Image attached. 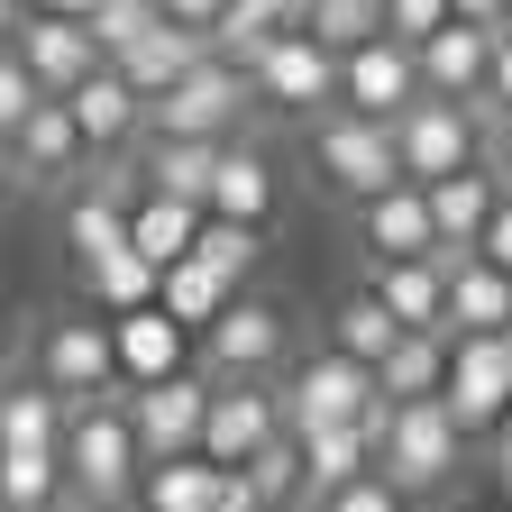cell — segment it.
<instances>
[{
  "instance_id": "cell-1",
  "label": "cell",
  "mask_w": 512,
  "mask_h": 512,
  "mask_svg": "<svg viewBox=\"0 0 512 512\" xmlns=\"http://www.w3.org/2000/svg\"><path fill=\"white\" fill-rule=\"evenodd\" d=\"M64 412L46 384H10L0 394V512H55L74 494L64 476Z\"/></svg>"
},
{
  "instance_id": "cell-5",
  "label": "cell",
  "mask_w": 512,
  "mask_h": 512,
  "mask_svg": "<svg viewBox=\"0 0 512 512\" xmlns=\"http://www.w3.org/2000/svg\"><path fill=\"white\" fill-rule=\"evenodd\" d=\"M311 165H320V183L339 192V202H384V192H403V147H394V128H375V119H348V110H330L311 128Z\"/></svg>"
},
{
  "instance_id": "cell-47",
  "label": "cell",
  "mask_w": 512,
  "mask_h": 512,
  "mask_svg": "<svg viewBox=\"0 0 512 512\" xmlns=\"http://www.w3.org/2000/svg\"><path fill=\"white\" fill-rule=\"evenodd\" d=\"M55 512H92V503H74V494H64V503H55Z\"/></svg>"
},
{
  "instance_id": "cell-16",
  "label": "cell",
  "mask_w": 512,
  "mask_h": 512,
  "mask_svg": "<svg viewBox=\"0 0 512 512\" xmlns=\"http://www.w3.org/2000/svg\"><path fill=\"white\" fill-rule=\"evenodd\" d=\"M494 46H503V28H439L430 46H421V92L430 101H485V83H494Z\"/></svg>"
},
{
  "instance_id": "cell-46",
  "label": "cell",
  "mask_w": 512,
  "mask_h": 512,
  "mask_svg": "<svg viewBox=\"0 0 512 512\" xmlns=\"http://www.w3.org/2000/svg\"><path fill=\"white\" fill-rule=\"evenodd\" d=\"M494 165H503V174H512V119H503V128H494Z\"/></svg>"
},
{
  "instance_id": "cell-29",
  "label": "cell",
  "mask_w": 512,
  "mask_h": 512,
  "mask_svg": "<svg viewBox=\"0 0 512 512\" xmlns=\"http://www.w3.org/2000/svg\"><path fill=\"white\" fill-rule=\"evenodd\" d=\"M375 430H384V421H375ZM375 430H311V439H302L311 503H330V494H348V485L375 476Z\"/></svg>"
},
{
  "instance_id": "cell-13",
  "label": "cell",
  "mask_w": 512,
  "mask_h": 512,
  "mask_svg": "<svg viewBox=\"0 0 512 512\" xmlns=\"http://www.w3.org/2000/svg\"><path fill=\"white\" fill-rule=\"evenodd\" d=\"M448 412H458L467 439H494L512 421V357H503V339H458V357H448Z\"/></svg>"
},
{
  "instance_id": "cell-8",
  "label": "cell",
  "mask_w": 512,
  "mask_h": 512,
  "mask_svg": "<svg viewBox=\"0 0 512 512\" xmlns=\"http://www.w3.org/2000/svg\"><path fill=\"white\" fill-rule=\"evenodd\" d=\"M37 384L64 403V412H83L101 394H128L119 384V339H110V320H55V330L37 339Z\"/></svg>"
},
{
  "instance_id": "cell-23",
  "label": "cell",
  "mask_w": 512,
  "mask_h": 512,
  "mask_svg": "<svg viewBox=\"0 0 512 512\" xmlns=\"http://www.w3.org/2000/svg\"><path fill=\"white\" fill-rule=\"evenodd\" d=\"M229 494H238L229 467H211V458H174V467H147L138 512H229Z\"/></svg>"
},
{
  "instance_id": "cell-28",
  "label": "cell",
  "mask_w": 512,
  "mask_h": 512,
  "mask_svg": "<svg viewBox=\"0 0 512 512\" xmlns=\"http://www.w3.org/2000/svg\"><path fill=\"white\" fill-rule=\"evenodd\" d=\"M448 357H458V339H403L394 357L375 366L384 412H403V403H448Z\"/></svg>"
},
{
  "instance_id": "cell-37",
  "label": "cell",
  "mask_w": 512,
  "mask_h": 512,
  "mask_svg": "<svg viewBox=\"0 0 512 512\" xmlns=\"http://www.w3.org/2000/svg\"><path fill=\"white\" fill-rule=\"evenodd\" d=\"M202 266H220L229 284H247V266H256V229H229V220H211V229H202Z\"/></svg>"
},
{
  "instance_id": "cell-11",
  "label": "cell",
  "mask_w": 512,
  "mask_h": 512,
  "mask_svg": "<svg viewBox=\"0 0 512 512\" xmlns=\"http://www.w3.org/2000/svg\"><path fill=\"white\" fill-rule=\"evenodd\" d=\"M421 101H430V92H421V55H412V46H394V37L339 64V110H348V119L394 128V119H403V110H421Z\"/></svg>"
},
{
  "instance_id": "cell-17",
  "label": "cell",
  "mask_w": 512,
  "mask_h": 512,
  "mask_svg": "<svg viewBox=\"0 0 512 512\" xmlns=\"http://www.w3.org/2000/svg\"><path fill=\"white\" fill-rule=\"evenodd\" d=\"M357 238L375 247V266H421V256H439L430 192L403 183V192H384V202H366V211H357Z\"/></svg>"
},
{
  "instance_id": "cell-42",
  "label": "cell",
  "mask_w": 512,
  "mask_h": 512,
  "mask_svg": "<svg viewBox=\"0 0 512 512\" xmlns=\"http://www.w3.org/2000/svg\"><path fill=\"white\" fill-rule=\"evenodd\" d=\"M28 19H37V10H28V0H0V55H10V46H19V28H28Z\"/></svg>"
},
{
  "instance_id": "cell-45",
  "label": "cell",
  "mask_w": 512,
  "mask_h": 512,
  "mask_svg": "<svg viewBox=\"0 0 512 512\" xmlns=\"http://www.w3.org/2000/svg\"><path fill=\"white\" fill-rule=\"evenodd\" d=\"M19 192V147H0V202Z\"/></svg>"
},
{
  "instance_id": "cell-19",
  "label": "cell",
  "mask_w": 512,
  "mask_h": 512,
  "mask_svg": "<svg viewBox=\"0 0 512 512\" xmlns=\"http://www.w3.org/2000/svg\"><path fill=\"white\" fill-rule=\"evenodd\" d=\"M366 293L394 311L412 339H448V266H439V256H421V266H375Z\"/></svg>"
},
{
  "instance_id": "cell-35",
  "label": "cell",
  "mask_w": 512,
  "mask_h": 512,
  "mask_svg": "<svg viewBox=\"0 0 512 512\" xmlns=\"http://www.w3.org/2000/svg\"><path fill=\"white\" fill-rule=\"evenodd\" d=\"M37 110H46V92H37V74H28V64H19V55H0V147H19Z\"/></svg>"
},
{
  "instance_id": "cell-4",
  "label": "cell",
  "mask_w": 512,
  "mask_h": 512,
  "mask_svg": "<svg viewBox=\"0 0 512 512\" xmlns=\"http://www.w3.org/2000/svg\"><path fill=\"white\" fill-rule=\"evenodd\" d=\"M284 412H293V439H311V430H375V421H384V384H375V366L320 348V357L293 366Z\"/></svg>"
},
{
  "instance_id": "cell-43",
  "label": "cell",
  "mask_w": 512,
  "mask_h": 512,
  "mask_svg": "<svg viewBox=\"0 0 512 512\" xmlns=\"http://www.w3.org/2000/svg\"><path fill=\"white\" fill-rule=\"evenodd\" d=\"M503 10H512V0H458V19H467V28H503Z\"/></svg>"
},
{
  "instance_id": "cell-34",
  "label": "cell",
  "mask_w": 512,
  "mask_h": 512,
  "mask_svg": "<svg viewBox=\"0 0 512 512\" xmlns=\"http://www.w3.org/2000/svg\"><path fill=\"white\" fill-rule=\"evenodd\" d=\"M156 28H165V10H156V0H101L92 46H101V64H128V55H138Z\"/></svg>"
},
{
  "instance_id": "cell-21",
  "label": "cell",
  "mask_w": 512,
  "mask_h": 512,
  "mask_svg": "<svg viewBox=\"0 0 512 512\" xmlns=\"http://www.w3.org/2000/svg\"><path fill=\"white\" fill-rule=\"evenodd\" d=\"M64 110H74V128H83V147H92V156H119V147L147 128V101L128 92V74H119V64H101V74H92L74 101H64Z\"/></svg>"
},
{
  "instance_id": "cell-36",
  "label": "cell",
  "mask_w": 512,
  "mask_h": 512,
  "mask_svg": "<svg viewBox=\"0 0 512 512\" xmlns=\"http://www.w3.org/2000/svg\"><path fill=\"white\" fill-rule=\"evenodd\" d=\"M439 28H458V0H384V37H394V46H430Z\"/></svg>"
},
{
  "instance_id": "cell-22",
  "label": "cell",
  "mask_w": 512,
  "mask_h": 512,
  "mask_svg": "<svg viewBox=\"0 0 512 512\" xmlns=\"http://www.w3.org/2000/svg\"><path fill=\"white\" fill-rule=\"evenodd\" d=\"M202 64H220V46H211V37H192V28H174V19H165V28H156V37L138 46V55H128V64H119V74H128V92H138V101L156 110V101H165L174 83H192V74H202Z\"/></svg>"
},
{
  "instance_id": "cell-6",
  "label": "cell",
  "mask_w": 512,
  "mask_h": 512,
  "mask_svg": "<svg viewBox=\"0 0 512 512\" xmlns=\"http://www.w3.org/2000/svg\"><path fill=\"white\" fill-rule=\"evenodd\" d=\"M247 110H256V83L238 74V64H202L192 83H174L147 110V128H156V138H192V147H238Z\"/></svg>"
},
{
  "instance_id": "cell-27",
  "label": "cell",
  "mask_w": 512,
  "mask_h": 512,
  "mask_svg": "<svg viewBox=\"0 0 512 512\" xmlns=\"http://www.w3.org/2000/svg\"><path fill=\"white\" fill-rule=\"evenodd\" d=\"M211 220H229V229H266V220H275V165L256 156V147H229V156H220Z\"/></svg>"
},
{
  "instance_id": "cell-41",
  "label": "cell",
  "mask_w": 512,
  "mask_h": 512,
  "mask_svg": "<svg viewBox=\"0 0 512 512\" xmlns=\"http://www.w3.org/2000/svg\"><path fill=\"white\" fill-rule=\"evenodd\" d=\"M28 10H37V19H83V28H92L101 0H28Z\"/></svg>"
},
{
  "instance_id": "cell-31",
  "label": "cell",
  "mask_w": 512,
  "mask_h": 512,
  "mask_svg": "<svg viewBox=\"0 0 512 512\" xmlns=\"http://www.w3.org/2000/svg\"><path fill=\"white\" fill-rule=\"evenodd\" d=\"M403 339H412V330H403V320L384 311L375 293H348V302L330 311V348H339V357H357V366H384Z\"/></svg>"
},
{
  "instance_id": "cell-50",
  "label": "cell",
  "mask_w": 512,
  "mask_h": 512,
  "mask_svg": "<svg viewBox=\"0 0 512 512\" xmlns=\"http://www.w3.org/2000/svg\"><path fill=\"white\" fill-rule=\"evenodd\" d=\"M503 512H512V503H503Z\"/></svg>"
},
{
  "instance_id": "cell-14",
  "label": "cell",
  "mask_w": 512,
  "mask_h": 512,
  "mask_svg": "<svg viewBox=\"0 0 512 512\" xmlns=\"http://www.w3.org/2000/svg\"><path fill=\"white\" fill-rule=\"evenodd\" d=\"M247 83H256V110H320V101L339 110V55L320 37H275Z\"/></svg>"
},
{
  "instance_id": "cell-49",
  "label": "cell",
  "mask_w": 512,
  "mask_h": 512,
  "mask_svg": "<svg viewBox=\"0 0 512 512\" xmlns=\"http://www.w3.org/2000/svg\"><path fill=\"white\" fill-rule=\"evenodd\" d=\"M503 37H512V10H503Z\"/></svg>"
},
{
  "instance_id": "cell-40",
  "label": "cell",
  "mask_w": 512,
  "mask_h": 512,
  "mask_svg": "<svg viewBox=\"0 0 512 512\" xmlns=\"http://www.w3.org/2000/svg\"><path fill=\"white\" fill-rule=\"evenodd\" d=\"M485 266L512 275V192H503V211H494V229H485Z\"/></svg>"
},
{
  "instance_id": "cell-39",
  "label": "cell",
  "mask_w": 512,
  "mask_h": 512,
  "mask_svg": "<svg viewBox=\"0 0 512 512\" xmlns=\"http://www.w3.org/2000/svg\"><path fill=\"white\" fill-rule=\"evenodd\" d=\"M311 512H412L384 476H366V485H348V494H330V503H311Z\"/></svg>"
},
{
  "instance_id": "cell-2",
  "label": "cell",
  "mask_w": 512,
  "mask_h": 512,
  "mask_svg": "<svg viewBox=\"0 0 512 512\" xmlns=\"http://www.w3.org/2000/svg\"><path fill=\"white\" fill-rule=\"evenodd\" d=\"M64 476H74V503L92 512H138L147 448H138V421H128V394H101L64 421Z\"/></svg>"
},
{
  "instance_id": "cell-44",
  "label": "cell",
  "mask_w": 512,
  "mask_h": 512,
  "mask_svg": "<svg viewBox=\"0 0 512 512\" xmlns=\"http://www.w3.org/2000/svg\"><path fill=\"white\" fill-rule=\"evenodd\" d=\"M494 476H503V494H512V421L494 430Z\"/></svg>"
},
{
  "instance_id": "cell-24",
  "label": "cell",
  "mask_w": 512,
  "mask_h": 512,
  "mask_svg": "<svg viewBox=\"0 0 512 512\" xmlns=\"http://www.w3.org/2000/svg\"><path fill=\"white\" fill-rule=\"evenodd\" d=\"M64 247H74V266H110V256H128L138 238H128V202H110L101 183H83L74 202H64Z\"/></svg>"
},
{
  "instance_id": "cell-30",
  "label": "cell",
  "mask_w": 512,
  "mask_h": 512,
  "mask_svg": "<svg viewBox=\"0 0 512 512\" xmlns=\"http://www.w3.org/2000/svg\"><path fill=\"white\" fill-rule=\"evenodd\" d=\"M92 147H83V128H74V110L64 101H46L37 119H28V138H19V183H64Z\"/></svg>"
},
{
  "instance_id": "cell-10",
  "label": "cell",
  "mask_w": 512,
  "mask_h": 512,
  "mask_svg": "<svg viewBox=\"0 0 512 512\" xmlns=\"http://www.w3.org/2000/svg\"><path fill=\"white\" fill-rule=\"evenodd\" d=\"M275 439H293V412H284V394H275V384H220L202 458H211V467H229V476H247Z\"/></svg>"
},
{
  "instance_id": "cell-20",
  "label": "cell",
  "mask_w": 512,
  "mask_h": 512,
  "mask_svg": "<svg viewBox=\"0 0 512 512\" xmlns=\"http://www.w3.org/2000/svg\"><path fill=\"white\" fill-rule=\"evenodd\" d=\"M110 339H119V384L128 394H147V384H174L183 375V320L156 302L138 320H110Z\"/></svg>"
},
{
  "instance_id": "cell-33",
  "label": "cell",
  "mask_w": 512,
  "mask_h": 512,
  "mask_svg": "<svg viewBox=\"0 0 512 512\" xmlns=\"http://www.w3.org/2000/svg\"><path fill=\"white\" fill-rule=\"evenodd\" d=\"M302 37H320V46H330L339 64L348 55H366V46H384V0H320V10H311V28Z\"/></svg>"
},
{
  "instance_id": "cell-26",
  "label": "cell",
  "mask_w": 512,
  "mask_h": 512,
  "mask_svg": "<svg viewBox=\"0 0 512 512\" xmlns=\"http://www.w3.org/2000/svg\"><path fill=\"white\" fill-rule=\"evenodd\" d=\"M202 229H211V211H192V202H156V192L128 211V238H138V256H147L156 275H174L183 256H202Z\"/></svg>"
},
{
  "instance_id": "cell-12",
  "label": "cell",
  "mask_w": 512,
  "mask_h": 512,
  "mask_svg": "<svg viewBox=\"0 0 512 512\" xmlns=\"http://www.w3.org/2000/svg\"><path fill=\"white\" fill-rule=\"evenodd\" d=\"M284 339H293V330H284V311L238 293V302L220 311V330L202 339V348H211V384H266V375L284 366Z\"/></svg>"
},
{
  "instance_id": "cell-48",
  "label": "cell",
  "mask_w": 512,
  "mask_h": 512,
  "mask_svg": "<svg viewBox=\"0 0 512 512\" xmlns=\"http://www.w3.org/2000/svg\"><path fill=\"white\" fill-rule=\"evenodd\" d=\"M275 512H311V503H275Z\"/></svg>"
},
{
  "instance_id": "cell-3",
  "label": "cell",
  "mask_w": 512,
  "mask_h": 512,
  "mask_svg": "<svg viewBox=\"0 0 512 512\" xmlns=\"http://www.w3.org/2000/svg\"><path fill=\"white\" fill-rule=\"evenodd\" d=\"M458 467H467V430H458V412H448V403H403V412H384V430H375V476L394 485L403 503L448 494V485H458Z\"/></svg>"
},
{
  "instance_id": "cell-7",
  "label": "cell",
  "mask_w": 512,
  "mask_h": 512,
  "mask_svg": "<svg viewBox=\"0 0 512 512\" xmlns=\"http://www.w3.org/2000/svg\"><path fill=\"white\" fill-rule=\"evenodd\" d=\"M394 147H403V183L430 192V183H458L485 165V119L467 101H421L394 119Z\"/></svg>"
},
{
  "instance_id": "cell-38",
  "label": "cell",
  "mask_w": 512,
  "mask_h": 512,
  "mask_svg": "<svg viewBox=\"0 0 512 512\" xmlns=\"http://www.w3.org/2000/svg\"><path fill=\"white\" fill-rule=\"evenodd\" d=\"M156 10H165L174 28H192V37H220V28H229V10H238V0H156Z\"/></svg>"
},
{
  "instance_id": "cell-32",
  "label": "cell",
  "mask_w": 512,
  "mask_h": 512,
  "mask_svg": "<svg viewBox=\"0 0 512 512\" xmlns=\"http://www.w3.org/2000/svg\"><path fill=\"white\" fill-rule=\"evenodd\" d=\"M229 302H238V284H229L220 266H202V256H183V266L165 275V311L183 320V330H202V339L220 330V311H229Z\"/></svg>"
},
{
  "instance_id": "cell-9",
  "label": "cell",
  "mask_w": 512,
  "mask_h": 512,
  "mask_svg": "<svg viewBox=\"0 0 512 512\" xmlns=\"http://www.w3.org/2000/svg\"><path fill=\"white\" fill-rule=\"evenodd\" d=\"M211 403H220V384H211V375H174V384H147V394H128V421H138L147 467L202 458V439H211Z\"/></svg>"
},
{
  "instance_id": "cell-25",
  "label": "cell",
  "mask_w": 512,
  "mask_h": 512,
  "mask_svg": "<svg viewBox=\"0 0 512 512\" xmlns=\"http://www.w3.org/2000/svg\"><path fill=\"white\" fill-rule=\"evenodd\" d=\"M220 156L229 147H192V138H156L147 147V192L156 202H192V211H211V183H220Z\"/></svg>"
},
{
  "instance_id": "cell-15",
  "label": "cell",
  "mask_w": 512,
  "mask_h": 512,
  "mask_svg": "<svg viewBox=\"0 0 512 512\" xmlns=\"http://www.w3.org/2000/svg\"><path fill=\"white\" fill-rule=\"evenodd\" d=\"M10 55L37 74V92H46V101H74V92L101 74V46H92V28H83V19H28Z\"/></svg>"
},
{
  "instance_id": "cell-18",
  "label": "cell",
  "mask_w": 512,
  "mask_h": 512,
  "mask_svg": "<svg viewBox=\"0 0 512 512\" xmlns=\"http://www.w3.org/2000/svg\"><path fill=\"white\" fill-rule=\"evenodd\" d=\"M448 339H512V275L485 256L448 266Z\"/></svg>"
}]
</instances>
